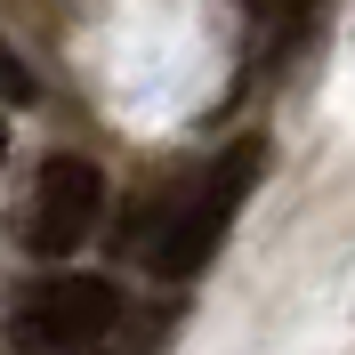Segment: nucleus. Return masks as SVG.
Masks as SVG:
<instances>
[{"label": "nucleus", "mask_w": 355, "mask_h": 355, "mask_svg": "<svg viewBox=\"0 0 355 355\" xmlns=\"http://www.w3.org/2000/svg\"><path fill=\"white\" fill-rule=\"evenodd\" d=\"M97 210H105V178H97V162H81V154H49L17 234H24V250L65 259V250H81L89 234H97Z\"/></svg>", "instance_id": "3"}, {"label": "nucleus", "mask_w": 355, "mask_h": 355, "mask_svg": "<svg viewBox=\"0 0 355 355\" xmlns=\"http://www.w3.org/2000/svg\"><path fill=\"white\" fill-rule=\"evenodd\" d=\"M0 105H33V73H24V57L8 41H0Z\"/></svg>", "instance_id": "4"}, {"label": "nucleus", "mask_w": 355, "mask_h": 355, "mask_svg": "<svg viewBox=\"0 0 355 355\" xmlns=\"http://www.w3.org/2000/svg\"><path fill=\"white\" fill-rule=\"evenodd\" d=\"M0 162H8V121H0Z\"/></svg>", "instance_id": "5"}, {"label": "nucleus", "mask_w": 355, "mask_h": 355, "mask_svg": "<svg viewBox=\"0 0 355 355\" xmlns=\"http://www.w3.org/2000/svg\"><path fill=\"white\" fill-rule=\"evenodd\" d=\"M113 323H121V291L105 275H57V283H33L8 307V347L17 355H89Z\"/></svg>", "instance_id": "2"}, {"label": "nucleus", "mask_w": 355, "mask_h": 355, "mask_svg": "<svg viewBox=\"0 0 355 355\" xmlns=\"http://www.w3.org/2000/svg\"><path fill=\"white\" fill-rule=\"evenodd\" d=\"M259 170H266V146H234L226 162H210V170L194 178V194L178 202L170 218H162V234L146 243V259H154L162 283H186V275L210 266V250L226 243V226H234L243 194L259 186Z\"/></svg>", "instance_id": "1"}]
</instances>
